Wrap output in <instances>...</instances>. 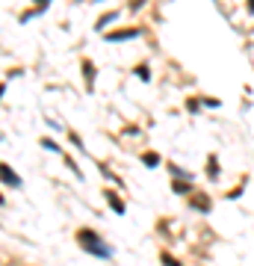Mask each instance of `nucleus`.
<instances>
[{
    "instance_id": "3",
    "label": "nucleus",
    "mask_w": 254,
    "mask_h": 266,
    "mask_svg": "<svg viewBox=\"0 0 254 266\" xmlns=\"http://www.w3.org/2000/svg\"><path fill=\"white\" fill-rule=\"evenodd\" d=\"M133 36H139V30H118V33H109L107 38H112V41H121V38H133Z\"/></svg>"
},
{
    "instance_id": "2",
    "label": "nucleus",
    "mask_w": 254,
    "mask_h": 266,
    "mask_svg": "<svg viewBox=\"0 0 254 266\" xmlns=\"http://www.w3.org/2000/svg\"><path fill=\"white\" fill-rule=\"evenodd\" d=\"M0 181H6L9 187H21V178H18L9 166H3V163H0Z\"/></svg>"
},
{
    "instance_id": "9",
    "label": "nucleus",
    "mask_w": 254,
    "mask_h": 266,
    "mask_svg": "<svg viewBox=\"0 0 254 266\" xmlns=\"http://www.w3.org/2000/svg\"><path fill=\"white\" fill-rule=\"evenodd\" d=\"M0 201H3V195H0Z\"/></svg>"
},
{
    "instance_id": "4",
    "label": "nucleus",
    "mask_w": 254,
    "mask_h": 266,
    "mask_svg": "<svg viewBox=\"0 0 254 266\" xmlns=\"http://www.w3.org/2000/svg\"><path fill=\"white\" fill-rule=\"evenodd\" d=\"M107 201H109V207H112L115 213H124V204H121V198H118L115 192H107Z\"/></svg>"
},
{
    "instance_id": "8",
    "label": "nucleus",
    "mask_w": 254,
    "mask_h": 266,
    "mask_svg": "<svg viewBox=\"0 0 254 266\" xmlns=\"http://www.w3.org/2000/svg\"><path fill=\"white\" fill-rule=\"evenodd\" d=\"M0 95H3V86H0Z\"/></svg>"
},
{
    "instance_id": "7",
    "label": "nucleus",
    "mask_w": 254,
    "mask_h": 266,
    "mask_svg": "<svg viewBox=\"0 0 254 266\" xmlns=\"http://www.w3.org/2000/svg\"><path fill=\"white\" fill-rule=\"evenodd\" d=\"M163 264H166V266H181V264H178V261H172L169 255H163Z\"/></svg>"
},
{
    "instance_id": "5",
    "label": "nucleus",
    "mask_w": 254,
    "mask_h": 266,
    "mask_svg": "<svg viewBox=\"0 0 254 266\" xmlns=\"http://www.w3.org/2000/svg\"><path fill=\"white\" fill-rule=\"evenodd\" d=\"M192 204H195V207H201V210H210V201H207L204 195H195V198H192Z\"/></svg>"
},
{
    "instance_id": "1",
    "label": "nucleus",
    "mask_w": 254,
    "mask_h": 266,
    "mask_svg": "<svg viewBox=\"0 0 254 266\" xmlns=\"http://www.w3.org/2000/svg\"><path fill=\"white\" fill-rule=\"evenodd\" d=\"M77 240H80V246H83L86 252H92V255H98V258H109V249H107V246H101V243H98V237H95L89 228L77 231Z\"/></svg>"
},
{
    "instance_id": "6",
    "label": "nucleus",
    "mask_w": 254,
    "mask_h": 266,
    "mask_svg": "<svg viewBox=\"0 0 254 266\" xmlns=\"http://www.w3.org/2000/svg\"><path fill=\"white\" fill-rule=\"evenodd\" d=\"M142 160H145V163H148V166H157V163H160V157H157V154H145V157H142Z\"/></svg>"
}]
</instances>
